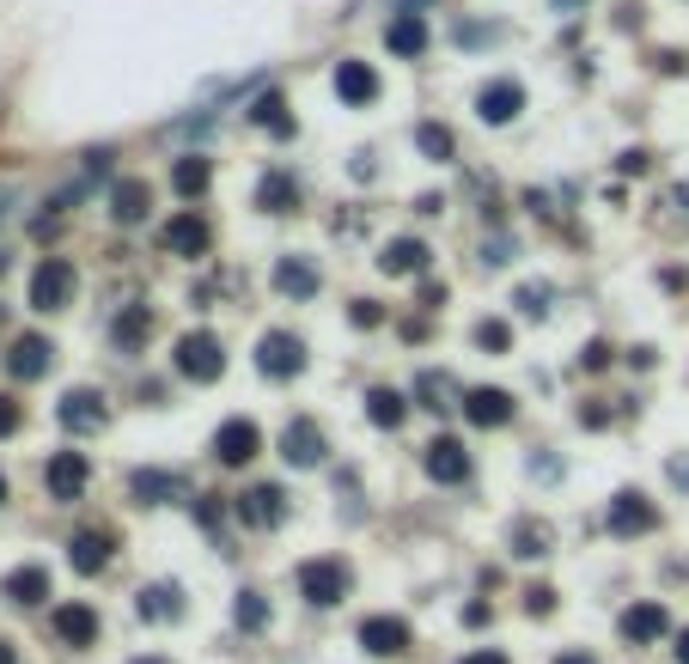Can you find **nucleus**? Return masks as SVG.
Here are the masks:
<instances>
[{"instance_id": "4", "label": "nucleus", "mask_w": 689, "mask_h": 664, "mask_svg": "<svg viewBox=\"0 0 689 664\" xmlns=\"http://www.w3.org/2000/svg\"><path fill=\"white\" fill-rule=\"evenodd\" d=\"M232 512H239V524H251V531H275V524L287 519V494H281L275 482H256L232 500Z\"/></svg>"}, {"instance_id": "42", "label": "nucleus", "mask_w": 689, "mask_h": 664, "mask_svg": "<svg viewBox=\"0 0 689 664\" xmlns=\"http://www.w3.org/2000/svg\"><path fill=\"white\" fill-rule=\"evenodd\" d=\"M604 360H610V348H604V341H586V353H580V366H586V372H598Z\"/></svg>"}, {"instance_id": "49", "label": "nucleus", "mask_w": 689, "mask_h": 664, "mask_svg": "<svg viewBox=\"0 0 689 664\" xmlns=\"http://www.w3.org/2000/svg\"><path fill=\"white\" fill-rule=\"evenodd\" d=\"M134 664H165V658H134Z\"/></svg>"}, {"instance_id": "8", "label": "nucleus", "mask_w": 689, "mask_h": 664, "mask_svg": "<svg viewBox=\"0 0 689 664\" xmlns=\"http://www.w3.org/2000/svg\"><path fill=\"white\" fill-rule=\"evenodd\" d=\"M604 524H610V536H647L653 524H659V507H653L647 494H616Z\"/></svg>"}, {"instance_id": "23", "label": "nucleus", "mask_w": 689, "mask_h": 664, "mask_svg": "<svg viewBox=\"0 0 689 664\" xmlns=\"http://www.w3.org/2000/svg\"><path fill=\"white\" fill-rule=\"evenodd\" d=\"M367 421H372V427H391V433H397L403 421H409V396L391 391V384H372V391H367Z\"/></svg>"}, {"instance_id": "18", "label": "nucleus", "mask_w": 689, "mask_h": 664, "mask_svg": "<svg viewBox=\"0 0 689 664\" xmlns=\"http://www.w3.org/2000/svg\"><path fill=\"white\" fill-rule=\"evenodd\" d=\"M50 360H55V348H50L43 336H19V341H13V353H7V372H13L19 384H31V378L50 372Z\"/></svg>"}, {"instance_id": "47", "label": "nucleus", "mask_w": 689, "mask_h": 664, "mask_svg": "<svg viewBox=\"0 0 689 664\" xmlns=\"http://www.w3.org/2000/svg\"><path fill=\"white\" fill-rule=\"evenodd\" d=\"M677 664H689V628L677 634Z\"/></svg>"}, {"instance_id": "34", "label": "nucleus", "mask_w": 689, "mask_h": 664, "mask_svg": "<svg viewBox=\"0 0 689 664\" xmlns=\"http://www.w3.org/2000/svg\"><path fill=\"white\" fill-rule=\"evenodd\" d=\"M232 622L251 628V634H263V628H269V603H263V591H239V603H232Z\"/></svg>"}, {"instance_id": "43", "label": "nucleus", "mask_w": 689, "mask_h": 664, "mask_svg": "<svg viewBox=\"0 0 689 664\" xmlns=\"http://www.w3.org/2000/svg\"><path fill=\"white\" fill-rule=\"evenodd\" d=\"M422 305H427V312H439V305H446V287H434V281H427V287H422Z\"/></svg>"}, {"instance_id": "11", "label": "nucleus", "mask_w": 689, "mask_h": 664, "mask_svg": "<svg viewBox=\"0 0 689 664\" xmlns=\"http://www.w3.org/2000/svg\"><path fill=\"white\" fill-rule=\"evenodd\" d=\"M422 464H427V476L434 482H446V488H458V482H470V451L458 439H434L422 451Z\"/></svg>"}, {"instance_id": "21", "label": "nucleus", "mask_w": 689, "mask_h": 664, "mask_svg": "<svg viewBox=\"0 0 689 664\" xmlns=\"http://www.w3.org/2000/svg\"><path fill=\"white\" fill-rule=\"evenodd\" d=\"M160 238L177 257H201V250H208V220H201V214H177V220H165Z\"/></svg>"}, {"instance_id": "30", "label": "nucleus", "mask_w": 689, "mask_h": 664, "mask_svg": "<svg viewBox=\"0 0 689 664\" xmlns=\"http://www.w3.org/2000/svg\"><path fill=\"white\" fill-rule=\"evenodd\" d=\"M110 336H117V348H141V341L153 336V312H146V305H122Z\"/></svg>"}, {"instance_id": "14", "label": "nucleus", "mask_w": 689, "mask_h": 664, "mask_svg": "<svg viewBox=\"0 0 689 664\" xmlns=\"http://www.w3.org/2000/svg\"><path fill=\"white\" fill-rule=\"evenodd\" d=\"M616 628H623V640H635V646H653V640L671 634V616H665V603H628Z\"/></svg>"}, {"instance_id": "40", "label": "nucleus", "mask_w": 689, "mask_h": 664, "mask_svg": "<svg viewBox=\"0 0 689 664\" xmlns=\"http://www.w3.org/2000/svg\"><path fill=\"white\" fill-rule=\"evenodd\" d=\"M19 421H25V415H19V403H13V396H0V439H13Z\"/></svg>"}, {"instance_id": "44", "label": "nucleus", "mask_w": 689, "mask_h": 664, "mask_svg": "<svg viewBox=\"0 0 689 664\" xmlns=\"http://www.w3.org/2000/svg\"><path fill=\"white\" fill-rule=\"evenodd\" d=\"M196 519L214 531V524H220V507H214V500H196Z\"/></svg>"}, {"instance_id": "28", "label": "nucleus", "mask_w": 689, "mask_h": 664, "mask_svg": "<svg viewBox=\"0 0 689 664\" xmlns=\"http://www.w3.org/2000/svg\"><path fill=\"white\" fill-rule=\"evenodd\" d=\"M293 202H299V183H293L287 171H269V177L256 183V208L263 214H287Z\"/></svg>"}, {"instance_id": "35", "label": "nucleus", "mask_w": 689, "mask_h": 664, "mask_svg": "<svg viewBox=\"0 0 689 664\" xmlns=\"http://www.w3.org/2000/svg\"><path fill=\"white\" fill-rule=\"evenodd\" d=\"M513 555H525V560H531V555H549V531L525 519V524L513 531Z\"/></svg>"}, {"instance_id": "38", "label": "nucleus", "mask_w": 689, "mask_h": 664, "mask_svg": "<svg viewBox=\"0 0 689 664\" xmlns=\"http://www.w3.org/2000/svg\"><path fill=\"white\" fill-rule=\"evenodd\" d=\"M348 317H354L360 329H379V324H385V305H379V300H354V312H348Z\"/></svg>"}, {"instance_id": "46", "label": "nucleus", "mask_w": 689, "mask_h": 664, "mask_svg": "<svg viewBox=\"0 0 689 664\" xmlns=\"http://www.w3.org/2000/svg\"><path fill=\"white\" fill-rule=\"evenodd\" d=\"M556 664H598V658H592V652H561Z\"/></svg>"}, {"instance_id": "48", "label": "nucleus", "mask_w": 689, "mask_h": 664, "mask_svg": "<svg viewBox=\"0 0 689 664\" xmlns=\"http://www.w3.org/2000/svg\"><path fill=\"white\" fill-rule=\"evenodd\" d=\"M0 664H13V646H7V640H0Z\"/></svg>"}, {"instance_id": "12", "label": "nucleus", "mask_w": 689, "mask_h": 664, "mask_svg": "<svg viewBox=\"0 0 689 664\" xmlns=\"http://www.w3.org/2000/svg\"><path fill=\"white\" fill-rule=\"evenodd\" d=\"M518 110H525V86H518V79H494V86L477 91V117L494 122V129H501V122H513Z\"/></svg>"}, {"instance_id": "10", "label": "nucleus", "mask_w": 689, "mask_h": 664, "mask_svg": "<svg viewBox=\"0 0 689 664\" xmlns=\"http://www.w3.org/2000/svg\"><path fill=\"white\" fill-rule=\"evenodd\" d=\"M256 366H263L269 378L299 372V366H305V341H299V336H287V329H269V336L256 341Z\"/></svg>"}, {"instance_id": "50", "label": "nucleus", "mask_w": 689, "mask_h": 664, "mask_svg": "<svg viewBox=\"0 0 689 664\" xmlns=\"http://www.w3.org/2000/svg\"><path fill=\"white\" fill-rule=\"evenodd\" d=\"M0 500H7V476H0Z\"/></svg>"}, {"instance_id": "27", "label": "nucleus", "mask_w": 689, "mask_h": 664, "mask_svg": "<svg viewBox=\"0 0 689 664\" xmlns=\"http://www.w3.org/2000/svg\"><path fill=\"white\" fill-rule=\"evenodd\" d=\"M275 287L287 293V300H311V293H318V269H311L305 257H287L275 269Z\"/></svg>"}, {"instance_id": "31", "label": "nucleus", "mask_w": 689, "mask_h": 664, "mask_svg": "<svg viewBox=\"0 0 689 664\" xmlns=\"http://www.w3.org/2000/svg\"><path fill=\"white\" fill-rule=\"evenodd\" d=\"M172 183H177V196H184V202H196L201 189H208V183H214V165H208V159H201V153H189V159H177Z\"/></svg>"}, {"instance_id": "26", "label": "nucleus", "mask_w": 689, "mask_h": 664, "mask_svg": "<svg viewBox=\"0 0 689 664\" xmlns=\"http://www.w3.org/2000/svg\"><path fill=\"white\" fill-rule=\"evenodd\" d=\"M379 269L385 274H422L427 269V244L422 238H391L385 257H379Z\"/></svg>"}, {"instance_id": "1", "label": "nucleus", "mask_w": 689, "mask_h": 664, "mask_svg": "<svg viewBox=\"0 0 689 664\" xmlns=\"http://www.w3.org/2000/svg\"><path fill=\"white\" fill-rule=\"evenodd\" d=\"M348 586H354V574H348L336 555H318V560H299V598L311 603V610H330V603L348 598Z\"/></svg>"}, {"instance_id": "16", "label": "nucleus", "mask_w": 689, "mask_h": 664, "mask_svg": "<svg viewBox=\"0 0 689 664\" xmlns=\"http://www.w3.org/2000/svg\"><path fill=\"white\" fill-rule=\"evenodd\" d=\"M0 598L19 603V610H37L50 598V567H13V574L0 579Z\"/></svg>"}, {"instance_id": "22", "label": "nucleus", "mask_w": 689, "mask_h": 664, "mask_svg": "<svg viewBox=\"0 0 689 664\" xmlns=\"http://www.w3.org/2000/svg\"><path fill=\"white\" fill-rule=\"evenodd\" d=\"M55 634H62L67 646H92L98 640V610L92 603H62V610H55Z\"/></svg>"}, {"instance_id": "19", "label": "nucleus", "mask_w": 689, "mask_h": 664, "mask_svg": "<svg viewBox=\"0 0 689 664\" xmlns=\"http://www.w3.org/2000/svg\"><path fill=\"white\" fill-rule=\"evenodd\" d=\"M110 548H117V536H110V531H80L74 543H67V560H74V574H105Z\"/></svg>"}, {"instance_id": "17", "label": "nucleus", "mask_w": 689, "mask_h": 664, "mask_svg": "<svg viewBox=\"0 0 689 664\" xmlns=\"http://www.w3.org/2000/svg\"><path fill=\"white\" fill-rule=\"evenodd\" d=\"M55 415H62L67 433H98V427H105V396H98V391H67Z\"/></svg>"}, {"instance_id": "41", "label": "nucleus", "mask_w": 689, "mask_h": 664, "mask_svg": "<svg viewBox=\"0 0 689 664\" xmlns=\"http://www.w3.org/2000/svg\"><path fill=\"white\" fill-rule=\"evenodd\" d=\"M544 300H549L544 287H518V312H531V317H537V312H544Z\"/></svg>"}, {"instance_id": "24", "label": "nucleus", "mask_w": 689, "mask_h": 664, "mask_svg": "<svg viewBox=\"0 0 689 664\" xmlns=\"http://www.w3.org/2000/svg\"><path fill=\"white\" fill-rule=\"evenodd\" d=\"M385 43H391V55L415 62V55L427 50V19H422V13H397V19L385 25Z\"/></svg>"}, {"instance_id": "20", "label": "nucleus", "mask_w": 689, "mask_h": 664, "mask_svg": "<svg viewBox=\"0 0 689 664\" xmlns=\"http://www.w3.org/2000/svg\"><path fill=\"white\" fill-rule=\"evenodd\" d=\"M129 494L141 500V507H165V500H184V476H165V469H134Z\"/></svg>"}, {"instance_id": "3", "label": "nucleus", "mask_w": 689, "mask_h": 664, "mask_svg": "<svg viewBox=\"0 0 689 664\" xmlns=\"http://www.w3.org/2000/svg\"><path fill=\"white\" fill-rule=\"evenodd\" d=\"M177 372L196 378V384H214V378L226 372V348H220V336H208V329H189V336L177 341Z\"/></svg>"}, {"instance_id": "13", "label": "nucleus", "mask_w": 689, "mask_h": 664, "mask_svg": "<svg viewBox=\"0 0 689 664\" xmlns=\"http://www.w3.org/2000/svg\"><path fill=\"white\" fill-rule=\"evenodd\" d=\"M470 415V427H506V421L518 415V403L506 391H489V384H482V391H464V403H458Z\"/></svg>"}, {"instance_id": "25", "label": "nucleus", "mask_w": 689, "mask_h": 664, "mask_svg": "<svg viewBox=\"0 0 689 664\" xmlns=\"http://www.w3.org/2000/svg\"><path fill=\"white\" fill-rule=\"evenodd\" d=\"M336 91H342V105H372L379 98V74L367 62H342L336 67Z\"/></svg>"}, {"instance_id": "37", "label": "nucleus", "mask_w": 689, "mask_h": 664, "mask_svg": "<svg viewBox=\"0 0 689 664\" xmlns=\"http://www.w3.org/2000/svg\"><path fill=\"white\" fill-rule=\"evenodd\" d=\"M477 348H489V353H506V348H513V329H506L501 317H482V324H477Z\"/></svg>"}, {"instance_id": "15", "label": "nucleus", "mask_w": 689, "mask_h": 664, "mask_svg": "<svg viewBox=\"0 0 689 664\" xmlns=\"http://www.w3.org/2000/svg\"><path fill=\"white\" fill-rule=\"evenodd\" d=\"M146 208H153V183L146 177H122L117 189H110V220L117 226H141Z\"/></svg>"}, {"instance_id": "32", "label": "nucleus", "mask_w": 689, "mask_h": 664, "mask_svg": "<svg viewBox=\"0 0 689 664\" xmlns=\"http://www.w3.org/2000/svg\"><path fill=\"white\" fill-rule=\"evenodd\" d=\"M415 396H422V409H434V415H439V409H458V403H451L458 384H451L446 372H422V378H415Z\"/></svg>"}, {"instance_id": "2", "label": "nucleus", "mask_w": 689, "mask_h": 664, "mask_svg": "<svg viewBox=\"0 0 689 664\" xmlns=\"http://www.w3.org/2000/svg\"><path fill=\"white\" fill-rule=\"evenodd\" d=\"M74 262L67 257H43L37 269H31V312H62L67 300H74Z\"/></svg>"}, {"instance_id": "36", "label": "nucleus", "mask_w": 689, "mask_h": 664, "mask_svg": "<svg viewBox=\"0 0 689 664\" xmlns=\"http://www.w3.org/2000/svg\"><path fill=\"white\" fill-rule=\"evenodd\" d=\"M415 146H422L427 159H451V129H439V122H422V129H415Z\"/></svg>"}, {"instance_id": "9", "label": "nucleus", "mask_w": 689, "mask_h": 664, "mask_svg": "<svg viewBox=\"0 0 689 664\" xmlns=\"http://www.w3.org/2000/svg\"><path fill=\"white\" fill-rule=\"evenodd\" d=\"M360 646L372 658H397V652H409V622L403 616H367L360 622Z\"/></svg>"}, {"instance_id": "33", "label": "nucleus", "mask_w": 689, "mask_h": 664, "mask_svg": "<svg viewBox=\"0 0 689 664\" xmlns=\"http://www.w3.org/2000/svg\"><path fill=\"white\" fill-rule=\"evenodd\" d=\"M251 122H256V129H269V134H293V117H287V105H281L275 91H263V98L251 105Z\"/></svg>"}, {"instance_id": "6", "label": "nucleus", "mask_w": 689, "mask_h": 664, "mask_svg": "<svg viewBox=\"0 0 689 664\" xmlns=\"http://www.w3.org/2000/svg\"><path fill=\"white\" fill-rule=\"evenodd\" d=\"M86 482H92V464H86L80 451H55L50 457V469H43V488H50V500H80L86 494Z\"/></svg>"}, {"instance_id": "29", "label": "nucleus", "mask_w": 689, "mask_h": 664, "mask_svg": "<svg viewBox=\"0 0 689 664\" xmlns=\"http://www.w3.org/2000/svg\"><path fill=\"white\" fill-rule=\"evenodd\" d=\"M134 610H141V622H172L184 603H177V586H172V579H160V586H146L141 598H134Z\"/></svg>"}, {"instance_id": "5", "label": "nucleus", "mask_w": 689, "mask_h": 664, "mask_svg": "<svg viewBox=\"0 0 689 664\" xmlns=\"http://www.w3.org/2000/svg\"><path fill=\"white\" fill-rule=\"evenodd\" d=\"M256 451H263V433H256V421H244V415L220 421V433H214V457H220L226 469H244Z\"/></svg>"}, {"instance_id": "7", "label": "nucleus", "mask_w": 689, "mask_h": 664, "mask_svg": "<svg viewBox=\"0 0 689 664\" xmlns=\"http://www.w3.org/2000/svg\"><path fill=\"white\" fill-rule=\"evenodd\" d=\"M281 457H287L293 469H318L324 464V427L311 415L287 421V433H281Z\"/></svg>"}, {"instance_id": "45", "label": "nucleus", "mask_w": 689, "mask_h": 664, "mask_svg": "<svg viewBox=\"0 0 689 664\" xmlns=\"http://www.w3.org/2000/svg\"><path fill=\"white\" fill-rule=\"evenodd\" d=\"M458 664H506V652H464Z\"/></svg>"}, {"instance_id": "39", "label": "nucleus", "mask_w": 689, "mask_h": 664, "mask_svg": "<svg viewBox=\"0 0 689 664\" xmlns=\"http://www.w3.org/2000/svg\"><path fill=\"white\" fill-rule=\"evenodd\" d=\"M525 610H531V616H549V610H556V591H549V586H531V591H525Z\"/></svg>"}]
</instances>
